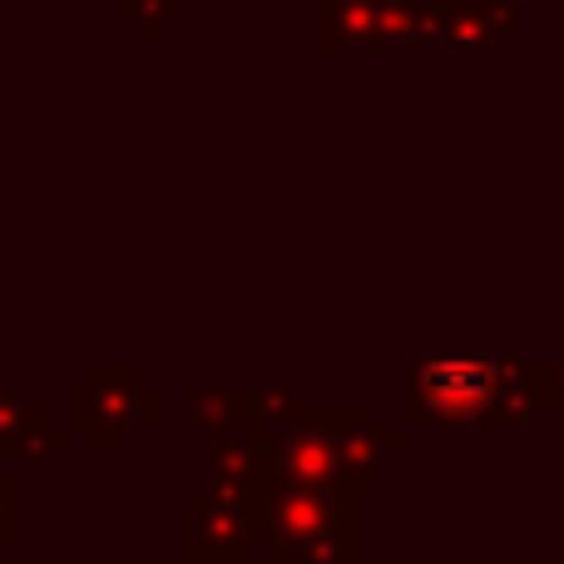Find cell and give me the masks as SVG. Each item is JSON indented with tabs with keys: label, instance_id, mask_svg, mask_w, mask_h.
<instances>
[{
	"label": "cell",
	"instance_id": "obj_8",
	"mask_svg": "<svg viewBox=\"0 0 564 564\" xmlns=\"http://www.w3.org/2000/svg\"><path fill=\"white\" fill-rule=\"evenodd\" d=\"M441 45H520L516 0H441Z\"/></svg>",
	"mask_w": 564,
	"mask_h": 564
},
{
	"label": "cell",
	"instance_id": "obj_9",
	"mask_svg": "<svg viewBox=\"0 0 564 564\" xmlns=\"http://www.w3.org/2000/svg\"><path fill=\"white\" fill-rule=\"evenodd\" d=\"M387 0H317L322 45H377Z\"/></svg>",
	"mask_w": 564,
	"mask_h": 564
},
{
	"label": "cell",
	"instance_id": "obj_3",
	"mask_svg": "<svg viewBox=\"0 0 564 564\" xmlns=\"http://www.w3.org/2000/svg\"><path fill=\"white\" fill-rule=\"evenodd\" d=\"M69 421L95 441L99 451H134L144 426H159V391L134 367H105L79 391H69Z\"/></svg>",
	"mask_w": 564,
	"mask_h": 564
},
{
	"label": "cell",
	"instance_id": "obj_16",
	"mask_svg": "<svg viewBox=\"0 0 564 564\" xmlns=\"http://www.w3.org/2000/svg\"><path fill=\"white\" fill-rule=\"evenodd\" d=\"M550 6H564V0H550Z\"/></svg>",
	"mask_w": 564,
	"mask_h": 564
},
{
	"label": "cell",
	"instance_id": "obj_6",
	"mask_svg": "<svg viewBox=\"0 0 564 564\" xmlns=\"http://www.w3.org/2000/svg\"><path fill=\"white\" fill-rule=\"evenodd\" d=\"M208 490L234 500H253L273 480V431H214L204 451Z\"/></svg>",
	"mask_w": 564,
	"mask_h": 564
},
{
	"label": "cell",
	"instance_id": "obj_2",
	"mask_svg": "<svg viewBox=\"0 0 564 564\" xmlns=\"http://www.w3.org/2000/svg\"><path fill=\"white\" fill-rule=\"evenodd\" d=\"M361 506L351 490H317L268 480L253 496L258 545L273 560L307 564H357L361 560Z\"/></svg>",
	"mask_w": 564,
	"mask_h": 564
},
{
	"label": "cell",
	"instance_id": "obj_11",
	"mask_svg": "<svg viewBox=\"0 0 564 564\" xmlns=\"http://www.w3.org/2000/svg\"><path fill=\"white\" fill-rule=\"evenodd\" d=\"M40 426H45V421H40V411L30 406L20 391L0 387V451L10 456V451L25 446L30 436H40Z\"/></svg>",
	"mask_w": 564,
	"mask_h": 564
},
{
	"label": "cell",
	"instance_id": "obj_15",
	"mask_svg": "<svg viewBox=\"0 0 564 564\" xmlns=\"http://www.w3.org/2000/svg\"><path fill=\"white\" fill-rule=\"evenodd\" d=\"M540 377H545V391L555 406H564V361H540Z\"/></svg>",
	"mask_w": 564,
	"mask_h": 564
},
{
	"label": "cell",
	"instance_id": "obj_4",
	"mask_svg": "<svg viewBox=\"0 0 564 564\" xmlns=\"http://www.w3.org/2000/svg\"><path fill=\"white\" fill-rule=\"evenodd\" d=\"M273 480L361 496L357 476H351V466H347V451H341L332 411H292V416L273 431Z\"/></svg>",
	"mask_w": 564,
	"mask_h": 564
},
{
	"label": "cell",
	"instance_id": "obj_10",
	"mask_svg": "<svg viewBox=\"0 0 564 564\" xmlns=\"http://www.w3.org/2000/svg\"><path fill=\"white\" fill-rule=\"evenodd\" d=\"M184 411L204 436L253 426L248 421V387H224V381H214V387H184Z\"/></svg>",
	"mask_w": 564,
	"mask_h": 564
},
{
	"label": "cell",
	"instance_id": "obj_13",
	"mask_svg": "<svg viewBox=\"0 0 564 564\" xmlns=\"http://www.w3.org/2000/svg\"><path fill=\"white\" fill-rule=\"evenodd\" d=\"M119 10H124V20L139 25V40H159V25L178 20V0H129Z\"/></svg>",
	"mask_w": 564,
	"mask_h": 564
},
{
	"label": "cell",
	"instance_id": "obj_12",
	"mask_svg": "<svg viewBox=\"0 0 564 564\" xmlns=\"http://www.w3.org/2000/svg\"><path fill=\"white\" fill-rule=\"evenodd\" d=\"M297 411V397L288 387H248V421L253 431H278Z\"/></svg>",
	"mask_w": 564,
	"mask_h": 564
},
{
	"label": "cell",
	"instance_id": "obj_7",
	"mask_svg": "<svg viewBox=\"0 0 564 564\" xmlns=\"http://www.w3.org/2000/svg\"><path fill=\"white\" fill-rule=\"evenodd\" d=\"M332 421H337V436H341V451H347L351 476H357V490L367 500H377L387 490V460L406 446V431H391L377 406H337Z\"/></svg>",
	"mask_w": 564,
	"mask_h": 564
},
{
	"label": "cell",
	"instance_id": "obj_14",
	"mask_svg": "<svg viewBox=\"0 0 564 564\" xmlns=\"http://www.w3.org/2000/svg\"><path fill=\"white\" fill-rule=\"evenodd\" d=\"M15 535H20V486L10 476H0V550Z\"/></svg>",
	"mask_w": 564,
	"mask_h": 564
},
{
	"label": "cell",
	"instance_id": "obj_17",
	"mask_svg": "<svg viewBox=\"0 0 564 564\" xmlns=\"http://www.w3.org/2000/svg\"><path fill=\"white\" fill-rule=\"evenodd\" d=\"M0 460H6V451H0Z\"/></svg>",
	"mask_w": 564,
	"mask_h": 564
},
{
	"label": "cell",
	"instance_id": "obj_1",
	"mask_svg": "<svg viewBox=\"0 0 564 564\" xmlns=\"http://www.w3.org/2000/svg\"><path fill=\"white\" fill-rule=\"evenodd\" d=\"M555 411L540 361L490 357H426L406 371V426L411 431H520Z\"/></svg>",
	"mask_w": 564,
	"mask_h": 564
},
{
	"label": "cell",
	"instance_id": "obj_5",
	"mask_svg": "<svg viewBox=\"0 0 564 564\" xmlns=\"http://www.w3.org/2000/svg\"><path fill=\"white\" fill-rule=\"evenodd\" d=\"M258 545L253 500L204 490L184 500V555L188 560H248Z\"/></svg>",
	"mask_w": 564,
	"mask_h": 564
}]
</instances>
